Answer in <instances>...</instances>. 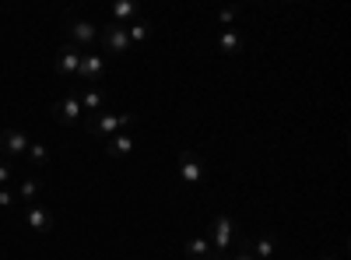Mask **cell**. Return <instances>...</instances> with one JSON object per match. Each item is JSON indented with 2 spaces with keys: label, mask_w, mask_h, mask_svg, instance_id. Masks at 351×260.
<instances>
[{
  "label": "cell",
  "mask_w": 351,
  "mask_h": 260,
  "mask_svg": "<svg viewBox=\"0 0 351 260\" xmlns=\"http://www.w3.org/2000/svg\"><path fill=\"white\" fill-rule=\"evenodd\" d=\"M239 250H246L253 260H274V250H278V243H274V236H260V239H246Z\"/></svg>",
  "instance_id": "cell-14"
},
{
  "label": "cell",
  "mask_w": 351,
  "mask_h": 260,
  "mask_svg": "<svg viewBox=\"0 0 351 260\" xmlns=\"http://www.w3.org/2000/svg\"><path fill=\"white\" fill-rule=\"evenodd\" d=\"M127 39H130V49L141 46V43H148V39H152V21H144V18L130 21V25H127Z\"/></svg>",
  "instance_id": "cell-18"
},
{
  "label": "cell",
  "mask_w": 351,
  "mask_h": 260,
  "mask_svg": "<svg viewBox=\"0 0 351 260\" xmlns=\"http://www.w3.org/2000/svg\"><path fill=\"white\" fill-rule=\"evenodd\" d=\"M180 180L186 187H200L204 183V165L193 152H180Z\"/></svg>",
  "instance_id": "cell-10"
},
{
  "label": "cell",
  "mask_w": 351,
  "mask_h": 260,
  "mask_svg": "<svg viewBox=\"0 0 351 260\" xmlns=\"http://www.w3.org/2000/svg\"><path fill=\"white\" fill-rule=\"evenodd\" d=\"M99 43L106 49V56H127L130 53V39H127V28L123 25H106L102 32H99Z\"/></svg>",
  "instance_id": "cell-4"
},
{
  "label": "cell",
  "mask_w": 351,
  "mask_h": 260,
  "mask_svg": "<svg viewBox=\"0 0 351 260\" xmlns=\"http://www.w3.org/2000/svg\"><path fill=\"white\" fill-rule=\"evenodd\" d=\"M218 21L221 25H232V21H236V11H218Z\"/></svg>",
  "instance_id": "cell-22"
},
{
  "label": "cell",
  "mask_w": 351,
  "mask_h": 260,
  "mask_svg": "<svg viewBox=\"0 0 351 260\" xmlns=\"http://www.w3.org/2000/svg\"><path fill=\"white\" fill-rule=\"evenodd\" d=\"M77 99H81V109L88 113V117H95V113L106 109V92L99 88V84H88V88H81Z\"/></svg>",
  "instance_id": "cell-12"
},
{
  "label": "cell",
  "mask_w": 351,
  "mask_h": 260,
  "mask_svg": "<svg viewBox=\"0 0 351 260\" xmlns=\"http://www.w3.org/2000/svg\"><path fill=\"white\" fill-rule=\"evenodd\" d=\"M28 134L25 130H18V127H8L4 134H0V152H4L8 158H21L25 152H28Z\"/></svg>",
  "instance_id": "cell-8"
},
{
  "label": "cell",
  "mask_w": 351,
  "mask_h": 260,
  "mask_svg": "<svg viewBox=\"0 0 351 260\" xmlns=\"http://www.w3.org/2000/svg\"><path fill=\"white\" fill-rule=\"evenodd\" d=\"M25 225L32 228V233L46 236V233H53V211L46 204H28L25 208Z\"/></svg>",
  "instance_id": "cell-9"
},
{
  "label": "cell",
  "mask_w": 351,
  "mask_h": 260,
  "mask_svg": "<svg viewBox=\"0 0 351 260\" xmlns=\"http://www.w3.org/2000/svg\"><path fill=\"white\" fill-rule=\"evenodd\" d=\"M102 74H106V56L102 53H84L81 56V67H77V81L88 88V84H99Z\"/></svg>",
  "instance_id": "cell-7"
},
{
  "label": "cell",
  "mask_w": 351,
  "mask_h": 260,
  "mask_svg": "<svg viewBox=\"0 0 351 260\" xmlns=\"http://www.w3.org/2000/svg\"><path fill=\"white\" fill-rule=\"evenodd\" d=\"M67 43L71 46H77V49H84V46H92V43H99V28H95V21H88V18H67Z\"/></svg>",
  "instance_id": "cell-3"
},
{
  "label": "cell",
  "mask_w": 351,
  "mask_h": 260,
  "mask_svg": "<svg viewBox=\"0 0 351 260\" xmlns=\"http://www.w3.org/2000/svg\"><path fill=\"white\" fill-rule=\"evenodd\" d=\"M14 204H18L14 190H11V187H0V208H14Z\"/></svg>",
  "instance_id": "cell-21"
},
{
  "label": "cell",
  "mask_w": 351,
  "mask_h": 260,
  "mask_svg": "<svg viewBox=\"0 0 351 260\" xmlns=\"http://www.w3.org/2000/svg\"><path fill=\"white\" fill-rule=\"evenodd\" d=\"M53 117L60 120L64 127H77L81 120H84V109H81V99H77V92H67V95H60L53 102Z\"/></svg>",
  "instance_id": "cell-5"
},
{
  "label": "cell",
  "mask_w": 351,
  "mask_h": 260,
  "mask_svg": "<svg viewBox=\"0 0 351 260\" xmlns=\"http://www.w3.org/2000/svg\"><path fill=\"white\" fill-rule=\"evenodd\" d=\"M218 49L225 56H236L243 49V32H239V28H221V32H218Z\"/></svg>",
  "instance_id": "cell-16"
},
{
  "label": "cell",
  "mask_w": 351,
  "mask_h": 260,
  "mask_svg": "<svg viewBox=\"0 0 351 260\" xmlns=\"http://www.w3.org/2000/svg\"><path fill=\"white\" fill-rule=\"evenodd\" d=\"M39 193H43V180L39 176H21L18 187H14L18 204H21V200H25V204H39Z\"/></svg>",
  "instance_id": "cell-13"
},
{
  "label": "cell",
  "mask_w": 351,
  "mask_h": 260,
  "mask_svg": "<svg viewBox=\"0 0 351 260\" xmlns=\"http://www.w3.org/2000/svg\"><path fill=\"white\" fill-rule=\"evenodd\" d=\"M112 25H130V21H137L141 18V8H137V0H116V4H112Z\"/></svg>",
  "instance_id": "cell-15"
},
{
  "label": "cell",
  "mask_w": 351,
  "mask_h": 260,
  "mask_svg": "<svg viewBox=\"0 0 351 260\" xmlns=\"http://www.w3.org/2000/svg\"><path fill=\"white\" fill-rule=\"evenodd\" d=\"M81 56H84V49L64 43L60 49H56V78L74 81V78H77V67H81Z\"/></svg>",
  "instance_id": "cell-6"
},
{
  "label": "cell",
  "mask_w": 351,
  "mask_h": 260,
  "mask_svg": "<svg viewBox=\"0 0 351 260\" xmlns=\"http://www.w3.org/2000/svg\"><path fill=\"white\" fill-rule=\"evenodd\" d=\"M25 158H28V165H32V169H46L49 165V148H46V144H39V141H32V144H28V152H25Z\"/></svg>",
  "instance_id": "cell-19"
},
{
  "label": "cell",
  "mask_w": 351,
  "mask_h": 260,
  "mask_svg": "<svg viewBox=\"0 0 351 260\" xmlns=\"http://www.w3.org/2000/svg\"><path fill=\"white\" fill-rule=\"evenodd\" d=\"M228 260H253V257H250V253H246V250H239V246H236V253H232V257H228Z\"/></svg>",
  "instance_id": "cell-23"
},
{
  "label": "cell",
  "mask_w": 351,
  "mask_h": 260,
  "mask_svg": "<svg viewBox=\"0 0 351 260\" xmlns=\"http://www.w3.org/2000/svg\"><path fill=\"white\" fill-rule=\"evenodd\" d=\"M134 123V113H95V117H88V134L92 137H99V141H109L112 134H120V130H127Z\"/></svg>",
  "instance_id": "cell-2"
},
{
  "label": "cell",
  "mask_w": 351,
  "mask_h": 260,
  "mask_svg": "<svg viewBox=\"0 0 351 260\" xmlns=\"http://www.w3.org/2000/svg\"><path fill=\"white\" fill-rule=\"evenodd\" d=\"M236 233H239V225L232 222L228 215H218L208 228V243H211V257L215 260H228L232 253H236Z\"/></svg>",
  "instance_id": "cell-1"
},
{
  "label": "cell",
  "mask_w": 351,
  "mask_h": 260,
  "mask_svg": "<svg viewBox=\"0 0 351 260\" xmlns=\"http://www.w3.org/2000/svg\"><path fill=\"white\" fill-rule=\"evenodd\" d=\"M183 250H186L190 260H215V257H211V243H208V236H190Z\"/></svg>",
  "instance_id": "cell-17"
},
{
  "label": "cell",
  "mask_w": 351,
  "mask_h": 260,
  "mask_svg": "<svg viewBox=\"0 0 351 260\" xmlns=\"http://www.w3.org/2000/svg\"><path fill=\"white\" fill-rule=\"evenodd\" d=\"M319 260H337V257H330V253H327V257H319Z\"/></svg>",
  "instance_id": "cell-24"
},
{
  "label": "cell",
  "mask_w": 351,
  "mask_h": 260,
  "mask_svg": "<svg viewBox=\"0 0 351 260\" xmlns=\"http://www.w3.org/2000/svg\"><path fill=\"white\" fill-rule=\"evenodd\" d=\"M106 155H109V158H116V162H123L127 155H134V137H130L127 130L112 134V137L106 141Z\"/></svg>",
  "instance_id": "cell-11"
},
{
  "label": "cell",
  "mask_w": 351,
  "mask_h": 260,
  "mask_svg": "<svg viewBox=\"0 0 351 260\" xmlns=\"http://www.w3.org/2000/svg\"><path fill=\"white\" fill-rule=\"evenodd\" d=\"M11 180H14V165L8 158H0V187H8Z\"/></svg>",
  "instance_id": "cell-20"
}]
</instances>
